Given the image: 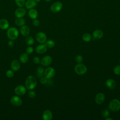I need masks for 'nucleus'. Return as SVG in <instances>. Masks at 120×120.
Segmentation results:
<instances>
[{
	"mask_svg": "<svg viewBox=\"0 0 120 120\" xmlns=\"http://www.w3.org/2000/svg\"><path fill=\"white\" fill-rule=\"evenodd\" d=\"M37 85V81L36 78L33 75L28 76L25 80V86L29 90L34 89Z\"/></svg>",
	"mask_w": 120,
	"mask_h": 120,
	"instance_id": "nucleus-1",
	"label": "nucleus"
},
{
	"mask_svg": "<svg viewBox=\"0 0 120 120\" xmlns=\"http://www.w3.org/2000/svg\"><path fill=\"white\" fill-rule=\"evenodd\" d=\"M7 34L8 38L10 40H14L18 37L19 31L17 28L14 27H11L8 29Z\"/></svg>",
	"mask_w": 120,
	"mask_h": 120,
	"instance_id": "nucleus-2",
	"label": "nucleus"
},
{
	"mask_svg": "<svg viewBox=\"0 0 120 120\" xmlns=\"http://www.w3.org/2000/svg\"><path fill=\"white\" fill-rule=\"evenodd\" d=\"M108 107L110 110L112 112H116L120 109V101L118 99H113L109 104Z\"/></svg>",
	"mask_w": 120,
	"mask_h": 120,
	"instance_id": "nucleus-3",
	"label": "nucleus"
},
{
	"mask_svg": "<svg viewBox=\"0 0 120 120\" xmlns=\"http://www.w3.org/2000/svg\"><path fill=\"white\" fill-rule=\"evenodd\" d=\"M75 72L78 75H82L85 74L87 71V68L85 65L80 63L76 64L74 68Z\"/></svg>",
	"mask_w": 120,
	"mask_h": 120,
	"instance_id": "nucleus-4",
	"label": "nucleus"
},
{
	"mask_svg": "<svg viewBox=\"0 0 120 120\" xmlns=\"http://www.w3.org/2000/svg\"><path fill=\"white\" fill-rule=\"evenodd\" d=\"M55 75V70L52 67H49L45 70L44 75L47 79H51Z\"/></svg>",
	"mask_w": 120,
	"mask_h": 120,
	"instance_id": "nucleus-5",
	"label": "nucleus"
},
{
	"mask_svg": "<svg viewBox=\"0 0 120 120\" xmlns=\"http://www.w3.org/2000/svg\"><path fill=\"white\" fill-rule=\"evenodd\" d=\"M14 92L17 96L24 95L26 92V88L22 85H18L15 88Z\"/></svg>",
	"mask_w": 120,
	"mask_h": 120,
	"instance_id": "nucleus-6",
	"label": "nucleus"
},
{
	"mask_svg": "<svg viewBox=\"0 0 120 120\" xmlns=\"http://www.w3.org/2000/svg\"><path fill=\"white\" fill-rule=\"evenodd\" d=\"M11 104L15 106H20L22 103V99L17 96H14L10 99Z\"/></svg>",
	"mask_w": 120,
	"mask_h": 120,
	"instance_id": "nucleus-7",
	"label": "nucleus"
},
{
	"mask_svg": "<svg viewBox=\"0 0 120 120\" xmlns=\"http://www.w3.org/2000/svg\"><path fill=\"white\" fill-rule=\"evenodd\" d=\"M63 5L60 2H56L54 3L51 7L50 10L52 12L57 13L59 12L62 8Z\"/></svg>",
	"mask_w": 120,
	"mask_h": 120,
	"instance_id": "nucleus-8",
	"label": "nucleus"
},
{
	"mask_svg": "<svg viewBox=\"0 0 120 120\" xmlns=\"http://www.w3.org/2000/svg\"><path fill=\"white\" fill-rule=\"evenodd\" d=\"M36 38L37 41L40 44L45 43L46 42L47 39L45 34L43 32H38L36 36Z\"/></svg>",
	"mask_w": 120,
	"mask_h": 120,
	"instance_id": "nucleus-9",
	"label": "nucleus"
},
{
	"mask_svg": "<svg viewBox=\"0 0 120 120\" xmlns=\"http://www.w3.org/2000/svg\"><path fill=\"white\" fill-rule=\"evenodd\" d=\"M105 100V96L103 93L99 92L98 93L95 98V102L98 105L102 104Z\"/></svg>",
	"mask_w": 120,
	"mask_h": 120,
	"instance_id": "nucleus-10",
	"label": "nucleus"
},
{
	"mask_svg": "<svg viewBox=\"0 0 120 120\" xmlns=\"http://www.w3.org/2000/svg\"><path fill=\"white\" fill-rule=\"evenodd\" d=\"M52 61V58L48 55L44 56L40 61L41 64L43 66H48L51 64Z\"/></svg>",
	"mask_w": 120,
	"mask_h": 120,
	"instance_id": "nucleus-11",
	"label": "nucleus"
},
{
	"mask_svg": "<svg viewBox=\"0 0 120 120\" xmlns=\"http://www.w3.org/2000/svg\"><path fill=\"white\" fill-rule=\"evenodd\" d=\"M47 50V47L45 45V44H41L40 45H38L36 49V52L39 54H43L46 52Z\"/></svg>",
	"mask_w": 120,
	"mask_h": 120,
	"instance_id": "nucleus-12",
	"label": "nucleus"
},
{
	"mask_svg": "<svg viewBox=\"0 0 120 120\" xmlns=\"http://www.w3.org/2000/svg\"><path fill=\"white\" fill-rule=\"evenodd\" d=\"M11 68L14 71H18L21 67L19 61L17 60H13L11 63Z\"/></svg>",
	"mask_w": 120,
	"mask_h": 120,
	"instance_id": "nucleus-13",
	"label": "nucleus"
},
{
	"mask_svg": "<svg viewBox=\"0 0 120 120\" xmlns=\"http://www.w3.org/2000/svg\"><path fill=\"white\" fill-rule=\"evenodd\" d=\"M42 118L44 120H51L52 119V113L49 110H45L42 114Z\"/></svg>",
	"mask_w": 120,
	"mask_h": 120,
	"instance_id": "nucleus-14",
	"label": "nucleus"
},
{
	"mask_svg": "<svg viewBox=\"0 0 120 120\" xmlns=\"http://www.w3.org/2000/svg\"><path fill=\"white\" fill-rule=\"evenodd\" d=\"M103 35L104 33L103 31L99 29L95 30L92 33V36L93 38L96 39H101L103 37Z\"/></svg>",
	"mask_w": 120,
	"mask_h": 120,
	"instance_id": "nucleus-15",
	"label": "nucleus"
},
{
	"mask_svg": "<svg viewBox=\"0 0 120 120\" xmlns=\"http://www.w3.org/2000/svg\"><path fill=\"white\" fill-rule=\"evenodd\" d=\"M26 13V11L24 9L22 8H17L15 12V15L17 18H22L23 17Z\"/></svg>",
	"mask_w": 120,
	"mask_h": 120,
	"instance_id": "nucleus-16",
	"label": "nucleus"
},
{
	"mask_svg": "<svg viewBox=\"0 0 120 120\" xmlns=\"http://www.w3.org/2000/svg\"><path fill=\"white\" fill-rule=\"evenodd\" d=\"M105 85L107 88L113 90L116 87V82L114 80L111 78L108 79L105 82Z\"/></svg>",
	"mask_w": 120,
	"mask_h": 120,
	"instance_id": "nucleus-17",
	"label": "nucleus"
},
{
	"mask_svg": "<svg viewBox=\"0 0 120 120\" xmlns=\"http://www.w3.org/2000/svg\"><path fill=\"white\" fill-rule=\"evenodd\" d=\"M9 24L8 21L5 19H1L0 20V28L5 30L8 28Z\"/></svg>",
	"mask_w": 120,
	"mask_h": 120,
	"instance_id": "nucleus-18",
	"label": "nucleus"
},
{
	"mask_svg": "<svg viewBox=\"0 0 120 120\" xmlns=\"http://www.w3.org/2000/svg\"><path fill=\"white\" fill-rule=\"evenodd\" d=\"M30 30L29 28L26 25H23L20 28V33L23 36H27L29 35Z\"/></svg>",
	"mask_w": 120,
	"mask_h": 120,
	"instance_id": "nucleus-19",
	"label": "nucleus"
},
{
	"mask_svg": "<svg viewBox=\"0 0 120 120\" xmlns=\"http://www.w3.org/2000/svg\"><path fill=\"white\" fill-rule=\"evenodd\" d=\"M25 5L27 8L31 9L37 5V2L35 0H28L25 2Z\"/></svg>",
	"mask_w": 120,
	"mask_h": 120,
	"instance_id": "nucleus-20",
	"label": "nucleus"
},
{
	"mask_svg": "<svg viewBox=\"0 0 120 120\" xmlns=\"http://www.w3.org/2000/svg\"><path fill=\"white\" fill-rule=\"evenodd\" d=\"M28 15L30 18L35 19H37L38 16V12L36 9L34 8H31L29 11Z\"/></svg>",
	"mask_w": 120,
	"mask_h": 120,
	"instance_id": "nucleus-21",
	"label": "nucleus"
},
{
	"mask_svg": "<svg viewBox=\"0 0 120 120\" xmlns=\"http://www.w3.org/2000/svg\"><path fill=\"white\" fill-rule=\"evenodd\" d=\"M29 60L28 54L26 52H23L20 56V60L22 63H26Z\"/></svg>",
	"mask_w": 120,
	"mask_h": 120,
	"instance_id": "nucleus-22",
	"label": "nucleus"
},
{
	"mask_svg": "<svg viewBox=\"0 0 120 120\" xmlns=\"http://www.w3.org/2000/svg\"><path fill=\"white\" fill-rule=\"evenodd\" d=\"M44 71H45V69H44V68L43 67H42L41 66L38 67L37 68V71H36L37 76L38 78L42 77L43 76V75H44Z\"/></svg>",
	"mask_w": 120,
	"mask_h": 120,
	"instance_id": "nucleus-23",
	"label": "nucleus"
},
{
	"mask_svg": "<svg viewBox=\"0 0 120 120\" xmlns=\"http://www.w3.org/2000/svg\"><path fill=\"white\" fill-rule=\"evenodd\" d=\"M15 23L18 26H22L25 23V21L22 18H17L15 20Z\"/></svg>",
	"mask_w": 120,
	"mask_h": 120,
	"instance_id": "nucleus-24",
	"label": "nucleus"
},
{
	"mask_svg": "<svg viewBox=\"0 0 120 120\" xmlns=\"http://www.w3.org/2000/svg\"><path fill=\"white\" fill-rule=\"evenodd\" d=\"M82 40L85 42H90L92 38L91 35L89 33H86L82 35Z\"/></svg>",
	"mask_w": 120,
	"mask_h": 120,
	"instance_id": "nucleus-25",
	"label": "nucleus"
},
{
	"mask_svg": "<svg viewBox=\"0 0 120 120\" xmlns=\"http://www.w3.org/2000/svg\"><path fill=\"white\" fill-rule=\"evenodd\" d=\"M25 42L29 45H32L34 43V38L32 37H31V36L27 37L25 38Z\"/></svg>",
	"mask_w": 120,
	"mask_h": 120,
	"instance_id": "nucleus-26",
	"label": "nucleus"
},
{
	"mask_svg": "<svg viewBox=\"0 0 120 120\" xmlns=\"http://www.w3.org/2000/svg\"><path fill=\"white\" fill-rule=\"evenodd\" d=\"M45 44L47 47L49 48H52L55 46V42L52 40H48L46 41Z\"/></svg>",
	"mask_w": 120,
	"mask_h": 120,
	"instance_id": "nucleus-27",
	"label": "nucleus"
},
{
	"mask_svg": "<svg viewBox=\"0 0 120 120\" xmlns=\"http://www.w3.org/2000/svg\"><path fill=\"white\" fill-rule=\"evenodd\" d=\"M101 115H102L103 117H104L105 118H106L109 116L110 112H109V111L108 109H105L103 111H102V113H101Z\"/></svg>",
	"mask_w": 120,
	"mask_h": 120,
	"instance_id": "nucleus-28",
	"label": "nucleus"
},
{
	"mask_svg": "<svg viewBox=\"0 0 120 120\" xmlns=\"http://www.w3.org/2000/svg\"><path fill=\"white\" fill-rule=\"evenodd\" d=\"M16 5L19 7H22L25 3V0H15Z\"/></svg>",
	"mask_w": 120,
	"mask_h": 120,
	"instance_id": "nucleus-29",
	"label": "nucleus"
},
{
	"mask_svg": "<svg viewBox=\"0 0 120 120\" xmlns=\"http://www.w3.org/2000/svg\"><path fill=\"white\" fill-rule=\"evenodd\" d=\"M6 75L8 77H9V78L12 77L14 75V71L12 70V69H9L7 71L6 73Z\"/></svg>",
	"mask_w": 120,
	"mask_h": 120,
	"instance_id": "nucleus-30",
	"label": "nucleus"
},
{
	"mask_svg": "<svg viewBox=\"0 0 120 120\" xmlns=\"http://www.w3.org/2000/svg\"><path fill=\"white\" fill-rule=\"evenodd\" d=\"M113 72L116 75H120V65H117L114 68Z\"/></svg>",
	"mask_w": 120,
	"mask_h": 120,
	"instance_id": "nucleus-31",
	"label": "nucleus"
},
{
	"mask_svg": "<svg viewBox=\"0 0 120 120\" xmlns=\"http://www.w3.org/2000/svg\"><path fill=\"white\" fill-rule=\"evenodd\" d=\"M75 60L78 63H82L83 61V57L81 55H77L75 58Z\"/></svg>",
	"mask_w": 120,
	"mask_h": 120,
	"instance_id": "nucleus-32",
	"label": "nucleus"
},
{
	"mask_svg": "<svg viewBox=\"0 0 120 120\" xmlns=\"http://www.w3.org/2000/svg\"><path fill=\"white\" fill-rule=\"evenodd\" d=\"M36 96V92L33 90H30L28 92V96L30 98H34Z\"/></svg>",
	"mask_w": 120,
	"mask_h": 120,
	"instance_id": "nucleus-33",
	"label": "nucleus"
},
{
	"mask_svg": "<svg viewBox=\"0 0 120 120\" xmlns=\"http://www.w3.org/2000/svg\"><path fill=\"white\" fill-rule=\"evenodd\" d=\"M40 82H41V84H45L46 83H47V82H48V79L44 76H42V77L40 78Z\"/></svg>",
	"mask_w": 120,
	"mask_h": 120,
	"instance_id": "nucleus-34",
	"label": "nucleus"
},
{
	"mask_svg": "<svg viewBox=\"0 0 120 120\" xmlns=\"http://www.w3.org/2000/svg\"><path fill=\"white\" fill-rule=\"evenodd\" d=\"M33 51H34L33 48L30 46L28 47L26 50V53L28 54H31L33 52Z\"/></svg>",
	"mask_w": 120,
	"mask_h": 120,
	"instance_id": "nucleus-35",
	"label": "nucleus"
},
{
	"mask_svg": "<svg viewBox=\"0 0 120 120\" xmlns=\"http://www.w3.org/2000/svg\"><path fill=\"white\" fill-rule=\"evenodd\" d=\"M33 61L34 63L38 64L40 63V59L38 57H35L33 59Z\"/></svg>",
	"mask_w": 120,
	"mask_h": 120,
	"instance_id": "nucleus-36",
	"label": "nucleus"
},
{
	"mask_svg": "<svg viewBox=\"0 0 120 120\" xmlns=\"http://www.w3.org/2000/svg\"><path fill=\"white\" fill-rule=\"evenodd\" d=\"M39 23H40V22H39V20H38V19H34V21H33V22H32L33 25L34 26H36V27L38 26L39 25Z\"/></svg>",
	"mask_w": 120,
	"mask_h": 120,
	"instance_id": "nucleus-37",
	"label": "nucleus"
},
{
	"mask_svg": "<svg viewBox=\"0 0 120 120\" xmlns=\"http://www.w3.org/2000/svg\"><path fill=\"white\" fill-rule=\"evenodd\" d=\"M8 45L10 46V47H12L14 46V41L12 40H9L8 42Z\"/></svg>",
	"mask_w": 120,
	"mask_h": 120,
	"instance_id": "nucleus-38",
	"label": "nucleus"
},
{
	"mask_svg": "<svg viewBox=\"0 0 120 120\" xmlns=\"http://www.w3.org/2000/svg\"><path fill=\"white\" fill-rule=\"evenodd\" d=\"M105 120H112L113 119H112V118H109V117H108L106 118Z\"/></svg>",
	"mask_w": 120,
	"mask_h": 120,
	"instance_id": "nucleus-39",
	"label": "nucleus"
},
{
	"mask_svg": "<svg viewBox=\"0 0 120 120\" xmlns=\"http://www.w3.org/2000/svg\"><path fill=\"white\" fill-rule=\"evenodd\" d=\"M37 2H39L41 0H35Z\"/></svg>",
	"mask_w": 120,
	"mask_h": 120,
	"instance_id": "nucleus-40",
	"label": "nucleus"
},
{
	"mask_svg": "<svg viewBox=\"0 0 120 120\" xmlns=\"http://www.w3.org/2000/svg\"><path fill=\"white\" fill-rule=\"evenodd\" d=\"M45 1H46V2H49V1H51V0H45Z\"/></svg>",
	"mask_w": 120,
	"mask_h": 120,
	"instance_id": "nucleus-41",
	"label": "nucleus"
},
{
	"mask_svg": "<svg viewBox=\"0 0 120 120\" xmlns=\"http://www.w3.org/2000/svg\"></svg>",
	"mask_w": 120,
	"mask_h": 120,
	"instance_id": "nucleus-42",
	"label": "nucleus"
}]
</instances>
